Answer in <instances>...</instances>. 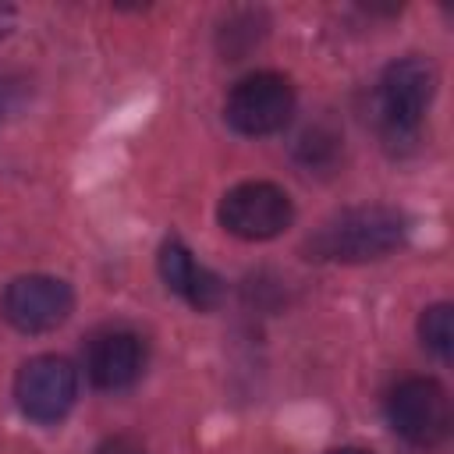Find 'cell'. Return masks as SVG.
<instances>
[{
    "mask_svg": "<svg viewBox=\"0 0 454 454\" xmlns=\"http://www.w3.org/2000/svg\"><path fill=\"white\" fill-rule=\"evenodd\" d=\"M78 397V372L60 355H39L21 365L14 401L32 422H60Z\"/></svg>",
    "mask_w": 454,
    "mask_h": 454,
    "instance_id": "8992f818",
    "label": "cell"
},
{
    "mask_svg": "<svg viewBox=\"0 0 454 454\" xmlns=\"http://www.w3.org/2000/svg\"><path fill=\"white\" fill-rule=\"evenodd\" d=\"M223 114L238 135H273L294 114V89L277 71H255L231 89Z\"/></svg>",
    "mask_w": 454,
    "mask_h": 454,
    "instance_id": "3957f363",
    "label": "cell"
},
{
    "mask_svg": "<svg viewBox=\"0 0 454 454\" xmlns=\"http://www.w3.org/2000/svg\"><path fill=\"white\" fill-rule=\"evenodd\" d=\"M330 454H369V450H362V447H337V450H330Z\"/></svg>",
    "mask_w": 454,
    "mask_h": 454,
    "instance_id": "7c38bea8",
    "label": "cell"
},
{
    "mask_svg": "<svg viewBox=\"0 0 454 454\" xmlns=\"http://www.w3.org/2000/svg\"><path fill=\"white\" fill-rule=\"evenodd\" d=\"M404 234L408 220L394 206H358L323 223L309 241V252L330 262H369L394 252Z\"/></svg>",
    "mask_w": 454,
    "mask_h": 454,
    "instance_id": "6da1fadb",
    "label": "cell"
},
{
    "mask_svg": "<svg viewBox=\"0 0 454 454\" xmlns=\"http://www.w3.org/2000/svg\"><path fill=\"white\" fill-rule=\"evenodd\" d=\"M433 89H436V74L419 57L394 60L383 71L376 89V110L387 138H411L419 131L422 114L433 99Z\"/></svg>",
    "mask_w": 454,
    "mask_h": 454,
    "instance_id": "7a4b0ae2",
    "label": "cell"
},
{
    "mask_svg": "<svg viewBox=\"0 0 454 454\" xmlns=\"http://www.w3.org/2000/svg\"><path fill=\"white\" fill-rule=\"evenodd\" d=\"M291 199L270 181H245L220 199V223L234 238L266 241L291 223Z\"/></svg>",
    "mask_w": 454,
    "mask_h": 454,
    "instance_id": "5b68a950",
    "label": "cell"
},
{
    "mask_svg": "<svg viewBox=\"0 0 454 454\" xmlns=\"http://www.w3.org/2000/svg\"><path fill=\"white\" fill-rule=\"evenodd\" d=\"M387 419L397 436L419 447H433L450 433V397L436 380H401L387 397Z\"/></svg>",
    "mask_w": 454,
    "mask_h": 454,
    "instance_id": "277c9868",
    "label": "cell"
},
{
    "mask_svg": "<svg viewBox=\"0 0 454 454\" xmlns=\"http://www.w3.org/2000/svg\"><path fill=\"white\" fill-rule=\"evenodd\" d=\"M419 333L426 340V348H433L440 358L450 355V340H454V316H450V305L440 301V305H429L419 319Z\"/></svg>",
    "mask_w": 454,
    "mask_h": 454,
    "instance_id": "30bf717a",
    "label": "cell"
},
{
    "mask_svg": "<svg viewBox=\"0 0 454 454\" xmlns=\"http://www.w3.org/2000/svg\"><path fill=\"white\" fill-rule=\"evenodd\" d=\"M85 369L99 390H124L145 369V344L131 330H106L89 344Z\"/></svg>",
    "mask_w": 454,
    "mask_h": 454,
    "instance_id": "ba28073f",
    "label": "cell"
},
{
    "mask_svg": "<svg viewBox=\"0 0 454 454\" xmlns=\"http://www.w3.org/2000/svg\"><path fill=\"white\" fill-rule=\"evenodd\" d=\"M7 25H11V7H0V35L7 32Z\"/></svg>",
    "mask_w": 454,
    "mask_h": 454,
    "instance_id": "8fae6325",
    "label": "cell"
},
{
    "mask_svg": "<svg viewBox=\"0 0 454 454\" xmlns=\"http://www.w3.org/2000/svg\"><path fill=\"white\" fill-rule=\"evenodd\" d=\"M74 294L64 280L46 273H28L7 284L4 291V316L21 333H46L71 316Z\"/></svg>",
    "mask_w": 454,
    "mask_h": 454,
    "instance_id": "52a82bcc",
    "label": "cell"
},
{
    "mask_svg": "<svg viewBox=\"0 0 454 454\" xmlns=\"http://www.w3.org/2000/svg\"><path fill=\"white\" fill-rule=\"evenodd\" d=\"M160 277L192 309H213L220 301V294H223L220 277L213 270H206L181 241H167L160 248Z\"/></svg>",
    "mask_w": 454,
    "mask_h": 454,
    "instance_id": "9c48e42d",
    "label": "cell"
}]
</instances>
